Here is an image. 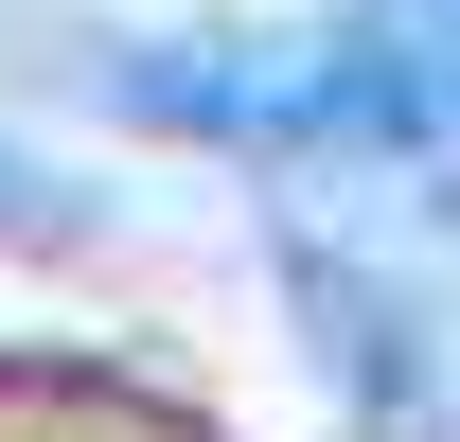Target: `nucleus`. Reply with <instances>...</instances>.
I'll return each instance as SVG.
<instances>
[{"label": "nucleus", "instance_id": "2", "mask_svg": "<svg viewBox=\"0 0 460 442\" xmlns=\"http://www.w3.org/2000/svg\"><path fill=\"white\" fill-rule=\"evenodd\" d=\"M36 230H54V213H36V177L0 160V248H36Z\"/></svg>", "mask_w": 460, "mask_h": 442}, {"label": "nucleus", "instance_id": "1", "mask_svg": "<svg viewBox=\"0 0 460 442\" xmlns=\"http://www.w3.org/2000/svg\"><path fill=\"white\" fill-rule=\"evenodd\" d=\"M284 266H301V301H319V354L372 389V442H443V389H425V354H407V301L354 283V266H319V248H284Z\"/></svg>", "mask_w": 460, "mask_h": 442}]
</instances>
